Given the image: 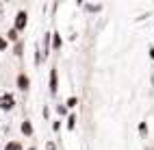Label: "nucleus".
Instances as JSON below:
<instances>
[{
    "label": "nucleus",
    "instance_id": "12",
    "mask_svg": "<svg viewBox=\"0 0 154 150\" xmlns=\"http://www.w3.org/2000/svg\"><path fill=\"white\" fill-rule=\"evenodd\" d=\"M48 150H54V144H52V142H50V144H48Z\"/></svg>",
    "mask_w": 154,
    "mask_h": 150
},
{
    "label": "nucleus",
    "instance_id": "7",
    "mask_svg": "<svg viewBox=\"0 0 154 150\" xmlns=\"http://www.w3.org/2000/svg\"><path fill=\"white\" fill-rule=\"evenodd\" d=\"M52 37H54V42H52V46H54V50H59V48H61V44H63V42H61V37H59V33H52Z\"/></svg>",
    "mask_w": 154,
    "mask_h": 150
},
{
    "label": "nucleus",
    "instance_id": "8",
    "mask_svg": "<svg viewBox=\"0 0 154 150\" xmlns=\"http://www.w3.org/2000/svg\"><path fill=\"white\" fill-rule=\"evenodd\" d=\"M74 126H76V115H69V117H67V128L72 131Z\"/></svg>",
    "mask_w": 154,
    "mask_h": 150
},
{
    "label": "nucleus",
    "instance_id": "2",
    "mask_svg": "<svg viewBox=\"0 0 154 150\" xmlns=\"http://www.w3.org/2000/svg\"><path fill=\"white\" fill-rule=\"evenodd\" d=\"M26 24H28V13L26 11H17V15H15V31L26 28Z\"/></svg>",
    "mask_w": 154,
    "mask_h": 150
},
{
    "label": "nucleus",
    "instance_id": "11",
    "mask_svg": "<svg viewBox=\"0 0 154 150\" xmlns=\"http://www.w3.org/2000/svg\"><path fill=\"white\" fill-rule=\"evenodd\" d=\"M7 48H9V42L5 37H0V50H7Z\"/></svg>",
    "mask_w": 154,
    "mask_h": 150
},
{
    "label": "nucleus",
    "instance_id": "3",
    "mask_svg": "<svg viewBox=\"0 0 154 150\" xmlns=\"http://www.w3.org/2000/svg\"><path fill=\"white\" fill-rule=\"evenodd\" d=\"M30 87V81H28V76L22 72V74H20L17 76V89H22V92H26V89Z\"/></svg>",
    "mask_w": 154,
    "mask_h": 150
},
{
    "label": "nucleus",
    "instance_id": "10",
    "mask_svg": "<svg viewBox=\"0 0 154 150\" xmlns=\"http://www.w3.org/2000/svg\"><path fill=\"white\" fill-rule=\"evenodd\" d=\"M9 39H11V42H17V31H15V28L9 31Z\"/></svg>",
    "mask_w": 154,
    "mask_h": 150
},
{
    "label": "nucleus",
    "instance_id": "6",
    "mask_svg": "<svg viewBox=\"0 0 154 150\" xmlns=\"http://www.w3.org/2000/svg\"><path fill=\"white\" fill-rule=\"evenodd\" d=\"M5 150H24V146L20 144V142H9V144L5 146Z\"/></svg>",
    "mask_w": 154,
    "mask_h": 150
},
{
    "label": "nucleus",
    "instance_id": "1",
    "mask_svg": "<svg viewBox=\"0 0 154 150\" xmlns=\"http://www.w3.org/2000/svg\"><path fill=\"white\" fill-rule=\"evenodd\" d=\"M13 105H15V98L11 94H2V96H0V109H2V111L13 109Z\"/></svg>",
    "mask_w": 154,
    "mask_h": 150
},
{
    "label": "nucleus",
    "instance_id": "9",
    "mask_svg": "<svg viewBox=\"0 0 154 150\" xmlns=\"http://www.w3.org/2000/svg\"><path fill=\"white\" fill-rule=\"evenodd\" d=\"M76 102H78L76 96H69V98H67V107H76Z\"/></svg>",
    "mask_w": 154,
    "mask_h": 150
},
{
    "label": "nucleus",
    "instance_id": "5",
    "mask_svg": "<svg viewBox=\"0 0 154 150\" xmlns=\"http://www.w3.org/2000/svg\"><path fill=\"white\" fill-rule=\"evenodd\" d=\"M22 133H24V135H33V124H30L28 120H24V122H22Z\"/></svg>",
    "mask_w": 154,
    "mask_h": 150
},
{
    "label": "nucleus",
    "instance_id": "13",
    "mask_svg": "<svg viewBox=\"0 0 154 150\" xmlns=\"http://www.w3.org/2000/svg\"><path fill=\"white\" fill-rule=\"evenodd\" d=\"M28 150H35V148H28Z\"/></svg>",
    "mask_w": 154,
    "mask_h": 150
},
{
    "label": "nucleus",
    "instance_id": "4",
    "mask_svg": "<svg viewBox=\"0 0 154 150\" xmlns=\"http://www.w3.org/2000/svg\"><path fill=\"white\" fill-rule=\"evenodd\" d=\"M59 89V83H57V70H50V92L57 94Z\"/></svg>",
    "mask_w": 154,
    "mask_h": 150
}]
</instances>
